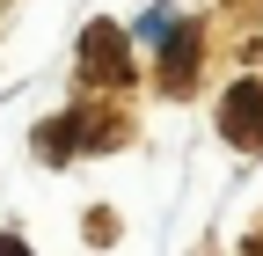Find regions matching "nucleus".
Listing matches in <instances>:
<instances>
[{
    "label": "nucleus",
    "instance_id": "nucleus-1",
    "mask_svg": "<svg viewBox=\"0 0 263 256\" xmlns=\"http://www.w3.org/2000/svg\"><path fill=\"white\" fill-rule=\"evenodd\" d=\"M219 132L234 139V147H263V88H256V81H241V88L219 103Z\"/></svg>",
    "mask_w": 263,
    "mask_h": 256
},
{
    "label": "nucleus",
    "instance_id": "nucleus-3",
    "mask_svg": "<svg viewBox=\"0 0 263 256\" xmlns=\"http://www.w3.org/2000/svg\"><path fill=\"white\" fill-rule=\"evenodd\" d=\"M0 256H29V249H22V242H15V234H0Z\"/></svg>",
    "mask_w": 263,
    "mask_h": 256
},
{
    "label": "nucleus",
    "instance_id": "nucleus-2",
    "mask_svg": "<svg viewBox=\"0 0 263 256\" xmlns=\"http://www.w3.org/2000/svg\"><path fill=\"white\" fill-rule=\"evenodd\" d=\"M81 59H88V66H103V74H117V81H124V29L95 22L88 37H81Z\"/></svg>",
    "mask_w": 263,
    "mask_h": 256
}]
</instances>
